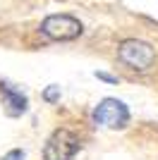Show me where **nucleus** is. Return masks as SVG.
I'll list each match as a JSON object with an SVG mask.
<instances>
[{
	"label": "nucleus",
	"mask_w": 158,
	"mask_h": 160,
	"mask_svg": "<svg viewBox=\"0 0 158 160\" xmlns=\"http://www.w3.org/2000/svg\"><path fill=\"white\" fill-rule=\"evenodd\" d=\"M118 58L125 62L129 69H134V72H146V69L156 62V50H153L149 43H144V41L127 38V41L120 43Z\"/></svg>",
	"instance_id": "1"
},
{
	"label": "nucleus",
	"mask_w": 158,
	"mask_h": 160,
	"mask_svg": "<svg viewBox=\"0 0 158 160\" xmlns=\"http://www.w3.org/2000/svg\"><path fill=\"white\" fill-rule=\"evenodd\" d=\"M82 31H84L82 22L70 14H50L41 24V33L50 41H74L82 36Z\"/></svg>",
	"instance_id": "2"
},
{
	"label": "nucleus",
	"mask_w": 158,
	"mask_h": 160,
	"mask_svg": "<svg viewBox=\"0 0 158 160\" xmlns=\"http://www.w3.org/2000/svg\"><path fill=\"white\" fill-rule=\"evenodd\" d=\"M79 151V139L70 129H55L43 146V160H72Z\"/></svg>",
	"instance_id": "3"
},
{
	"label": "nucleus",
	"mask_w": 158,
	"mask_h": 160,
	"mask_svg": "<svg viewBox=\"0 0 158 160\" xmlns=\"http://www.w3.org/2000/svg\"><path fill=\"white\" fill-rule=\"evenodd\" d=\"M93 122L108 129H122L129 122V110L118 98H103L93 110Z\"/></svg>",
	"instance_id": "4"
},
{
	"label": "nucleus",
	"mask_w": 158,
	"mask_h": 160,
	"mask_svg": "<svg viewBox=\"0 0 158 160\" xmlns=\"http://www.w3.org/2000/svg\"><path fill=\"white\" fill-rule=\"evenodd\" d=\"M0 93H3V98H5V105H7V112L10 115H19V112L26 110V98L19 93V91H14L10 84L0 81Z\"/></svg>",
	"instance_id": "5"
},
{
	"label": "nucleus",
	"mask_w": 158,
	"mask_h": 160,
	"mask_svg": "<svg viewBox=\"0 0 158 160\" xmlns=\"http://www.w3.org/2000/svg\"><path fill=\"white\" fill-rule=\"evenodd\" d=\"M43 98H46L48 103H55V100L60 98V86H48L46 91H43Z\"/></svg>",
	"instance_id": "6"
},
{
	"label": "nucleus",
	"mask_w": 158,
	"mask_h": 160,
	"mask_svg": "<svg viewBox=\"0 0 158 160\" xmlns=\"http://www.w3.org/2000/svg\"><path fill=\"white\" fill-rule=\"evenodd\" d=\"M3 160H24V153H22L19 148H14V151H10V153L3 155Z\"/></svg>",
	"instance_id": "7"
}]
</instances>
